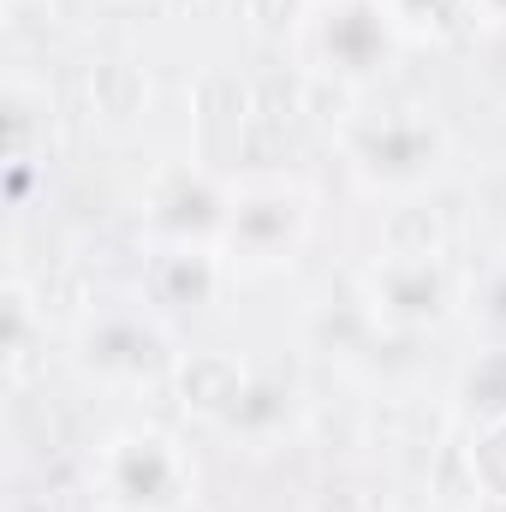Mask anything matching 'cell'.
<instances>
[{"mask_svg":"<svg viewBox=\"0 0 506 512\" xmlns=\"http://www.w3.org/2000/svg\"><path fill=\"white\" fill-rule=\"evenodd\" d=\"M102 483L131 512H173L185 501V453L155 429H126L102 453Z\"/></svg>","mask_w":506,"mask_h":512,"instance_id":"cell-1","label":"cell"},{"mask_svg":"<svg viewBox=\"0 0 506 512\" xmlns=\"http://www.w3.org/2000/svg\"><path fill=\"white\" fill-rule=\"evenodd\" d=\"M393 36H399V18L381 0H322V12H310L316 60H328V72H346V78L381 72L393 60Z\"/></svg>","mask_w":506,"mask_h":512,"instance_id":"cell-2","label":"cell"},{"mask_svg":"<svg viewBox=\"0 0 506 512\" xmlns=\"http://www.w3.org/2000/svg\"><path fill=\"white\" fill-rule=\"evenodd\" d=\"M441 149H447V131L435 120H423L417 108H399V114H381L370 126H358L352 137V155L370 179L387 185H405V179H423L441 167Z\"/></svg>","mask_w":506,"mask_h":512,"instance_id":"cell-3","label":"cell"},{"mask_svg":"<svg viewBox=\"0 0 506 512\" xmlns=\"http://www.w3.org/2000/svg\"><path fill=\"white\" fill-rule=\"evenodd\" d=\"M84 364L114 382H149L167 370V334L143 316H96L84 328Z\"/></svg>","mask_w":506,"mask_h":512,"instance_id":"cell-4","label":"cell"},{"mask_svg":"<svg viewBox=\"0 0 506 512\" xmlns=\"http://www.w3.org/2000/svg\"><path fill=\"white\" fill-rule=\"evenodd\" d=\"M376 310L399 322H435L447 310V280L429 262V251H399L376 268Z\"/></svg>","mask_w":506,"mask_h":512,"instance_id":"cell-5","label":"cell"},{"mask_svg":"<svg viewBox=\"0 0 506 512\" xmlns=\"http://www.w3.org/2000/svg\"><path fill=\"white\" fill-rule=\"evenodd\" d=\"M298 227H304V209H298V197L280 191V185L262 191V197H245V203L233 209V221H227L233 251H245L251 262H274V256L298 239Z\"/></svg>","mask_w":506,"mask_h":512,"instance_id":"cell-6","label":"cell"},{"mask_svg":"<svg viewBox=\"0 0 506 512\" xmlns=\"http://www.w3.org/2000/svg\"><path fill=\"white\" fill-rule=\"evenodd\" d=\"M471 471H477V483H483L489 501H506V423L483 429V441L471 447Z\"/></svg>","mask_w":506,"mask_h":512,"instance_id":"cell-7","label":"cell"},{"mask_svg":"<svg viewBox=\"0 0 506 512\" xmlns=\"http://www.w3.org/2000/svg\"><path fill=\"white\" fill-rule=\"evenodd\" d=\"M387 12H393L399 24H429V30H453V24H465V18H459L465 0H387Z\"/></svg>","mask_w":506,"mask_h":512,"instance_id":"cell-8","label":"cell"}]
</instances>
